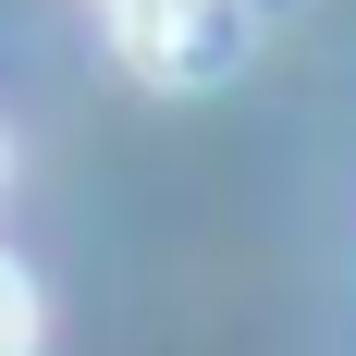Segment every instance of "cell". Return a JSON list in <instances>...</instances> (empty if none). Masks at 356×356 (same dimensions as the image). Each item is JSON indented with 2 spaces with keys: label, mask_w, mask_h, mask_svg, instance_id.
<instances>
[{
  "label": "cell",
  "mask_w": 356,
  "mask_h": 356,
  "mask_svg": "<svg viewBox=\"0 0 356 356\" xmlns=\"http://www.w3.org/2000/svg\"><path fill=\"white\" fill-rule=\"evenodd\" d=\"M111 25L160 86H221L246 62V0H111Z\"/></svg>",
  "instance_id": "cell-1"
},
{
  "label": "cell",
  "mask_w": 356,
  "mask_h": 356,
  "mask_svg": "<svg viewBox=\"0 0 356 356\" xmlns=\"http://www.w3.org/2000/svg\"><path fill=\"white\" fill-rule=\"evenodd\" d=\"M0 356H37V283H25V258H0Z\"/></svg>",
  "instance_id": "cell-2"
}]
</instances>
